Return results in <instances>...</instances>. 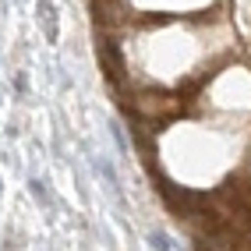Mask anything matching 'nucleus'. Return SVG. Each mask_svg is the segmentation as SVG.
Wrapping results in <instances>:
<instances>
[{
    "label": "nucleus",
    "mask_w": 251,
    "mask_h": 251,
    "mask_svg": "<svg viewBox=\"0 0 251 251\" xmlns=\"http://www.w3.org/2000/svg\"><path fill=\"white\" fill-rule=\"evenodd\" d=\"M36 14H39L43 25H46V39L53 43V39H57V11H53V0H39V4H36Z\"/></svg>",
    "instance_id": "nucleus-1"
},
{
    "label": "nucleus",
    "mask_w": 251,
    "mask_h": 251,
    "mask_svg": "<svg viewBox=\"0 0 251 251\" xmlns=\"http://www.w3.org/2000/svg\"><path fill=\"white\" fill-rule=\"evenodd\" d=\"M28 188H32V195H36L39 202H50V198H46V184H43V180H28Z\"/></svg>",
    "instance_id": "nucleus-2"
}]
</instances>
